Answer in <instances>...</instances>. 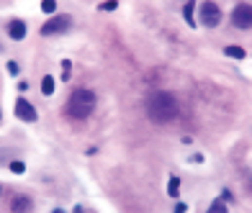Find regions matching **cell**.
I'll return each instance as SVG.
<instances>
[{
	"mask_svg": "<svg viewBox=\"0 0 252 213\" xmlns=\"http://www.w3.org/2000/svg\"><path fill=\"white\" fill-rule=\"evenodd\" d=\"M178 190H180V180H178V177L173 175V177H170V188H167V195H170V198H178V195H180Z\"/></svg>",
	"mask_w": 252,
	"mask_h": 213,
	"instance_id": "cell-12",
	"label": "cell"
},
{
	"mask_svg": "<svg viewBox=\"0 0 252 213\" xmlns=\"http://www.w3.org/2000/svg\"><path fill=\"white\" fill-rule=\"evenodd\" d=\"M201 23L203 26H209V29H214V26H219L221 23V11H219V5L216 3H206L201 5Z\"/></svg>",
	"mask_w": 252,
	"mask_h": 213,
	"instance_id": "cell-5",
	"label": "cell"
},
{
	"mask_svg": "<svg viewBox=\"0 0 252 213\" xmlns=\"http://www.w3.org/2000/svg\"><path fill=\"white\" fill-rule=\"evenodd\" d=\"M41 11L44 13H54L57 11V0H41Z\"/></svg>",
	"mask_w": 252,
	"mask_h": 213,
	"instance_id": "cell-15",
	"label": "cell"
},
{
	"mask_svg": "<svg viewBox=\"0 0 252 213\" xmlns=\"http://www.w3.org/2000/svg\"><path fill=\"white\" fill-rule=\"evenodd\" d=\"M41 93L44 95H52L54 93V77L52 75H44V80H41Z\"/></svg>",
	"mask_w": 252,
	"mask_h": 213,
	"instance_id": "cell-10",
	"label": "cell"
},
{
	"mask_svg": "<svg viewBox=\"0 0 252 213\" xmlns=\"http://www.w3.org/2000/svg\"><path fill=\"white\" fill-rule=\"evenodd\" d=\"M8 72H11V75H18V72H21V69H18V65H16V62L11 59V62H8Z\"/></svg>",
	"mask_w": 252,
	"mask_h": 213,
	"instance_id": "cell-18",
	"label": "cell"
},
{
	"mask_svg": "<svg viewBox=\"0 0 252 213\" xmlns=\"http://www.w3.org/2000/svg\"><path fill=\"white\" fill-rule=\"evenodd\" d=\"M185 211H188L185 203H178V206H175V213H185Z\"/></svg>",
	"mask_w": 252,
	"mask_h": 213,
	"instance_id": "cell-19",
	"label": "cell"
},
{
	"mask_svg": "<svg viewBox=\"0 0 252 213\" xmlns=\"http://www.w3.org/2000/svg\"><path fill=\"white\" fill-rule=\"evenodd\" d=\"M221 200H224V203L232 200V193H229V190H221Z\"/></svg>",
	"mask_w": 252,
	"mask_h": 213,
	"instance_id": "cell-20",
	"label": "cell"
},
{
	"mask_svg": "<svg viewBox=\"0 0 252 213\" xmlns=\"http://www.w3.org/2000/svg\"><path fill=\"white\" fill-rule=\"evenodd\" d=\"M0 195H3V188H0Z\"/></svg>",
	"mask_w": 252,
	"mask_h": 213,
	"instance_id": "cell-22",
	"label": "cell"
},
{
	"mask_svg": "<svg viewBox=\"0 0 252 213\" xmlns=\"http://www.w3.org/2000/svg\"><path fill=\"white\" fill-rule=\"evenodd\" d=\"M232 26L239 31H250L252 29V5L247 3H239L237 8L232 11Z\"/></svg>",
	"mask_w": 252,
	"mask_h": 213,
	"instance_id": "cell-3",
	"label": "cell"
},
{
	"mask_svg": "<svg viewBox=\"0 0 252 213\" xmlns=\"http://www.w3.org/2000/svg\"><path fill=\"white\" fill-rule=\"evenodd\" d=\"M70 67H72V62H70V59L62 62V80H70Z\"/></svg>",
	"mask_w": 252,
	"mask_h": 213,
	"instance_id": "cell-17",
	"label": "cell"
},
{
	"mask_svg": "<svg viewBox=\"0 0 252 213\" xmlns=\"http://www.w3.org/2000/svg\"><path fill=\"white\" fill-rule=\"evenodd\" d=\"M75 213H83V208H80V206H77V208H75Z\"/></svg>",
	"mask_w": 252,
	"mask_h": 213,
	"instance_id": "cell-21",
	"label": "cell"
},
{
	"mask_svg": "<svg viewBox=\"0 0 252 213\" xmlns=\"http://www.w3.org/2000/svg\"><path fill=\"white\" fill-rule=\"evenodd\" d=\"M0 113H3V111H0Z\"/></svg>",
	"mask_w": 252,
	"mask_h": 213,
	"instance_id": "cell-23",
	"label": "cell"
},
{
	"mask_svg": "<svg viewBox=\"0 0 252 213\" xmlns=\"http://www.w3.org/2000/svg\"><path fill=\"white\" fill-rule=\"evenodd\" d=\"M224 54L232 57V59H245V57H247V51L242 49V47H237V44H229V47L224 49Z\"/></svg>",
	"mask_w": 252,
	"mask_h": 213,
	"instance_id": "cell-9",
	"label": "cell"
},
{
	"mask_svg": "<svg viewBox=\"0 0 252 213\" xmlns=\"http://www.w3.org/2000/svg\"><path fill=\"white\" fill-rule=\"evenodd\" d=\"M70 26H72L70 16H54L52 21H47L41 26V36H57V33H65Z\"/></svg>",
	"mask_w": 252,
	"mask_h": 213,
	"instance_id": "cell-4",
	"label": "cell"
},
{
	"mask_svg": "<svg viewBox=\"0 0 252 213\" xmlns=\"http://www.w3.org/2000/svg\"><path fill=\"white\" fill-rule=\"evenodd\" d=\"M183 18L188 21V29H193V26H196V18H193V3H191V0H188V5L183 8Z\"/></svg>",
	"mask_w": 252,
	"mask_h": 213,
	"instance_id": "cell-11",
	"label": "cell"
},
{
	"mask_svg": "<svg viewBox=\"0 0 252 213\" xmlns=\"http://www.w3.org/2000/svg\"><path fill=\"white\" fill-rule=\"evenodd\" d=\"M65 111H67V116L75 118V121L90 118V113L95 111V93L88 90V87H77V90H72Z\"/></svg>",
	"mask_w": 252,
	"mask_h": 213,
	"instance_id": "cell-2",
	"label": "cell"
},
{
	"mask_svg": "<svg viewBox=\"0 0 252 213\" xmlns=\"http://www.w3.org/2000/svg\"><path fill=\"white\" fill-rule=\"evenodd\" d=\"M98 8H101V11H116V8H119V3H116V0H103Z\"/></svg>",
	"mask_w": 252,
	"mask_h": 213,
	"instance_id": "cell-16",
	"label": "cell"
},
{
	"mask_svg": "<svg viewBox=\"0 0 252 213\" xmlns=\"http://www.w3.org/2000/svg\"><path fill=\"white\" fill-rule=\"evenodd\" d=\"M206 213H227V203H224L221 198H219V200H214V203H211V208L206 211Z\"/></svg>",
	"mask_w": 252,
	"mask_h": 213,
	"instance_id": "cell-13",
	"label": "cell"
},
{
	"mask_svg": "<svg viewBox=\"0 0 252 213\" xmlns=\"http://www.w3.org/2000/svg\"><path fill=\"white\" fill-rule=\"evenodd\" d=\"M16 116L21 121H26V123H34L36 118H39V116H36V111H34V105L26 100V98H18V100H16Z\"/></svg>",
	"mask_w": 252,
	"mask_h": 213,
	"instance_id": "cell-6",
	"label": "cell"
},
{
	"mask_svg": "<svg viewBox=\"0 0 252 213\" xmlns=\"http://www.w3.org/2000/svg\"><path fill=\"white\" fill-rule=\"evenodd\" d=\"M8 170H11L13 175H23V172H26V164H23V162H18V159H16V162H11V164H8Z\"/></svg>",
	"mask_w": 252,
	"mask_h": 213,
	"instance_id": "cell-14",
	"label": "cell"
},
{
	"mask_svg": "<svg viewBox=\"0 0 252 213\" xmlns=\"http://www.w3.org/2000/svg\"><path fill=\"white\" fill-rule=\"evenodd\" d=\"M8 36H11L13 41H21V39H26V23L23 21H11L8 23Z\"/></svg>",
	"mask_w": 252,
	"mask_h": 213,
	"instance_id": "cell-8",
	"label": "cell"
},
{
	"mask_svg": "<svg viewBox=\"0 0 252 213\" xmlns=\"http://www.w3.org/2000/svg\"><path fill=\"white\" fill-rule=\"evenodd\" d=\"M34 211V203L29 195H16L11 200V213H31Z\"/></svg>",
	"mask_w": 252,
	"mask_h": 213,
	"instance_id": "cell-7",
	"label": "cell"
},
{
	"mask_svg": "<svg viewBox=\"0 0 252 213\" xmlns=\"http://www.w3.org/2000/svg\"><path fill=\"white\" fill-rule=\"evenodd\" d=\"M178 100L175 95H170L165 90H152L147 95V118L157 126H165V123H173L178 118Z\"/></svg>",
	"mask_w": 252,
	"mask_h": 213,
	"instance_id": "cell-1",
	"label": "cell"
}]
</instances>
